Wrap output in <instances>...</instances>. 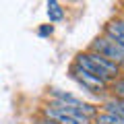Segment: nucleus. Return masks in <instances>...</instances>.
Masks as SVG:
<instances>
[{
  "label": "nucleus",
  "mask_w": 124,
  "mask_h": 124,
  "mask_svg": "<svg viewBox=\"0 0 124 124\" xmlns=\"http://www.w3.org/2000/svg\"><path fill=\"white\" fill-rule=\"evenodd\" d=\"M44 116L54 124H91L85 116L72 112L70 108H60V106H48L44 108Z\"/></svg>",
  "instance_id": "obj_1"
},
{
  "label": "nucleus",
  "mask_w": 124,
  "mask_h": 124,
  "mask_svg": "<svg viewBox=\"0 0 124 124\" xmlns=\"http://www.w3.org/2000/svg\"><path fill=\"white\" fill-rule=\"evenodd\" d=\"M91 52H93V54H99V56H103L106 60L114 62V64L124 62V50L120 48L116 41H112L110 37H106V35L97 37V39L91 44Z\"/></svg>",
  "instance_id": "obj_2"
},
{
  "label": "nucleus",
  "mask_w": 124,
  "mask_h": 124,
  "mask_svg": "<svg viewBox=\"0 0 124 124\" xmlns=\"http://www.w3.org/2000/svg\"><path fill=\"white\" fill-rule=\"evenodd\" d=\"M72 77H75L77 81H79L81 85H83L87 91H91V93H103L108 89V85L110 83H106V81H101V79H95V77H91V75H87V72H83L81 68H77V66H72Z\"/></svg>",
  "instance_id": "obj_3"
},
{
  "label": "nucleus",
  "mask_w": 124,
  "mask_h": 124,
  "mask_svg": "<svg viewBox=\"0 0 124 124\" xmlns=\"http://www.w3.org/2000/svg\"><path fill=\"white\" fill-rule=\"evenodd\" d=\"M103 112L114 114V116H118V118L124 120V101H122V99H116V97L108 99V101L103 103Z\"/></svg>",
  "instance_id": "obj_4"
},
{
  "label": "nucleus",
  "mask_w": 124,
  "mask_h": 124,
  "mask_svg": "<svg viewBox=\"0 0 124 124\" xmlns=\"http://www.w3.org/2000/svg\"><path fill=\"white\" fill-rule=\"evenodd\" d=\"M48 19H50L52 23L62 21V19H64V10H62V6L58 4L56 0H50V2H48Z\"/></svg>",
  "instance_id": "obj_5"
},
{
  "label": "nucleus",
  "mask_w": 124,
  "mask_h": 124,
  "mask_svg": "<svg viewBox=\"0 0 124 124\" xmlns=\"http://www.w3.org/2000/svg\"><path fill=\"white\" fill-rule=\"evenodd\" d=\"M112 91H114V97L116 99H122V101H124V79L112 81Z\"/></svg>",
  "instance_id": "obj_6"
},
{
  "label": "nucleus",
  "mask_w": 124,
  "mask_h": 124,
  "mask_svg": "<svg viewBox=\"0 0 124 124\" xmlns=\"http://www.w3.org/2000/svg\"><path fill=\"white\" fill-rule=\"evenodd\" d=\"M54 27L52 25H46V27H39V35H52Z\"/></svg>",
  "instance_id": "obj_7"
},
{
  "label": "nucleus",
  "mask_w": 124,
  "mask_h": 124,
  "mask_svg": "<svg viewBox=\"0 0 124 124\" xmlns=\"http://www.w3.org/2000/svg\"><path fill=\"white\" fill-rule=\"evenodd\" d=\"M33 124H54V122H50L48 118H44V120H35V122H33Z\"/></svg>",
  "instance_id": "obj_8"
}]
</instances>
